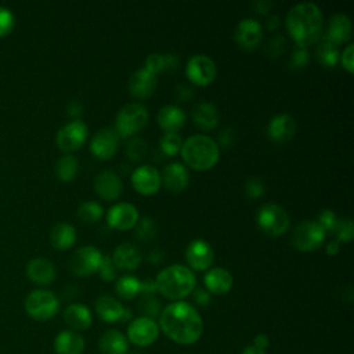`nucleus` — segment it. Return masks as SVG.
I'll return each mask as SVG.
<instances>
[{
  "label": "nucleus",
  "instance_id": "1",
  "mask_svg": "<svg viewBox=\"0 0 354 354\" xmlns=\"http://www.w3.org/2000/svg\"><path fill=\"white\" fill-rule=\"evenodd\" d=\"M159 330L171 342L183 346L196 343L203 332V321L198 310L187 301H173L159 314Z\"/></svg>",
  "mask_w": 354,
  "mask_h": 354
},
{
  "label": "nucleus",
  "instance_id": "2",
  "mask_svg": "<svg viewBox=\"0 0 354 354\" xmlns=\"http://www.w3.org/2000/svg\"><path fill=\"white\" fill-rule=\"evenodd\" d=\"M285 25L296 46L307 48L321 39L322 12L314 3H299L288 11Z\"/></svg>",
  "mask_w": 354,
  "mask_h": 354
},
{
  "label": "nucleus",
  "instance_id": "3",
  "mask_svg": "<svg viewBox=\"0 0 354 354\" xmlns=\"http://www.w3.org/2000/svg\"><path fill=\"white\" fill-rule=\"evenodd\" d=\"M196 278L192 270L183 264H171L160 270L155 278L156 290L169 300L180 301L195 289Z\"/></svg>",
  "mask_w": 354,
  "mask_h": 354
},
{
  "label": "nucleus",
  "instance_id": "4",
  "mask_svg": "<svg viewBox=\"0 0 354 354\" xmlns=\"http://www.w3.org/2000/svg\"><path fill=\"white\" fill-rule=\"evenodd\" d=\"M181 156L184 163L196 171H206L216 166L220 158L217 142L205 134H194L183 141Z\"/></svg>",
  "mask_w": 354,
  "mask_h": 354
},
{
  "label": "nucleus",
  "instance_id": "5",
  "mask_svg": "<svg viewBox=\"0 0 354 354\" xmlns=\"http://www.w3.org/2000/svg\"><path fill=\"white\" fill-rule=\"evenodd\" d=\"M149 112L148 108L138 102L126 104L119 109L115 119V131L119 137L127 138L138 133L148 123Z\"/></svg>",
  "mask_w": 354,
  "mask_h": 354
},
{
  "label": "nucleus",
  "instance_id": "6",
  "mask_svg": "<svg viewBox=\"0 0 354 354\" xmlns=\"http://www.w3.org/2000/svg\"><path fill=\"white\" fill-rule=\"evenodd\" d=\"M257 227L270 236H281L283 235L290 224V218L288 212L277 203H266L263 205L256 214Z\"/></svg>",
  "mask_w": 354,
  "mask_h": 354
},
{
  "label": "nucleus",
  "instance_id": "7",
  "mask_svg": "<svg viewBox=\"0 0 354 354\" xmlns=\"http://www.w3.org/2000/svg\"><path fill=\"white\" fill-rule=\"evenodd\" d=\"M325 236V231L315 220H303L295 227L290 235V243L296 250L313 252L321 248Z\"/></svg>",
  "mask_w": 354,
  "mask_h": 354
},
{
  "label": "nucleus",
  "instance_id": "8",
  "mask_svg": "<svg viewBox=\"0 0 354 354\" xmlns=\"http://www.w3.org/2000/svg\"><path fill=\"white\" fill-rule=\"evenodd\" d=\"M59 308L58 297L46 289L32 290L25 299L26 313L37 321H47L53 318Z\"/></svg>",
  "mask_w": 354,
  "mask_h": 354
},
{
  "label": "nucleus",
  "instance_id": "9",
  "mask_svg": "<svg viewBox=\"0 0 354 354\" xmlns=\"http://www.w3.org/2000/svg\"><path fill=\"white\" fill-rule=\"evenodd\" d=\"M102 257L104 254L95 246H80L72 253L69 259V268L77 277H90L98 272Z\"/></svg>",
  "mask_w": 354,
  "mask_h": 354
},
{
  "label": "nucleus",
  "instance_id": "10",
  "mask_svg": "<svg viewBox=\"0 0 354 354\" xmlns=\"http://www.w3.org/2000/svg\"><path fill=\"white\" fill-rule=\"evenodd\" d=\"M185 75L191 83L205 87L216 79L217 68L210 57L205 54H195L187 62Z\"/></svg>",
  "mask_w": 354,
  "mask_h": 354
},
{
  "label": "nucleus",
  "instance_id": "11",
  "mask_svg": "<svg viewBox=\"0 0 354 354\" xmlns=\"http://www.w3.org/2000/svg\"><path fill=\"white\" fill-rule=\"evenodd\" d=\"M88 129L87 124L80 120L75 119L66 124H64L55 137L57 147L64 152H72L79 149L87 140Z\"/></svg>",
  "mask_w": 354,
  "mask_h": 354
},
{
  "label": "nucleus",
  "instance_id": "12",
  "mask_svg": "<svg viewBox=\"0 0 354 354\" xmlns=\"http://www.w3.org/2000/svg\"><path fill=\"white\" fill-rule=\"evenodd\" d=\"M159 325L155 319L147 317L134 318L127 328V340L137 347H147L156 342Z\"/></svg>",
  "mask_w": 354,
  "mask_h": 354
},
{
  "label": "nucleus",
  "instance_id": "13",
  "mask_svg": "<svg viewBox=\"0 0 354 354\" xmlns=\"http://www.w3.org/2000/svg\"><path fill=\"white\" fill-rule=\"evenodd\" d=\"M140 218L138 210L134 205L129 202H119L109 207L106 213L108 225L118 231H129L136 227Z\"/></svg>",
  "mask_w": 354,
  "mask_h": 354
},
{
  "label": "nucleus",
  "instance_id": "14",
  "mask_svg": "<svg viewBox=\"0 0 354 354\" xmlns=\"http://www.w3.org/2000/svg\"><path fill=\"white\" fill-rule=\"evenodd\" d=\"M119 140L120 137L118 136L115 129L104 127L93 136L90 141V151L95 158L101 160H108L116 153L119 148Z\"/></svg>",
  "mask_w": 354,
  "mask_h": 354
},
{
  "label": "nucleus",
  "instance_id": "15",
  "mask_svg": "<svg viewBox=\"0 0 354 354\" xmlns=\"http://www.w3.org/2000/svg\"><path fill=\"white\" fill-rule=\"evenodd\" d=\"M234 39L238 47L245 51H252L261 43L263 28L256 19L245 18L236 25Z\"/></svg>",
  "mask_w": 354,
  "mask_h": 354
},
{
  "label": "nucleus",
  "instance_id": "16",
  "mask_svg": "<svg viewBox=\"0 0 354 354\" xmlns=\"http://www.w3.org/2000/svg\"><path fill=\"white\" fill-rule=\"evenodd\" d=\"M131 185L141 195H153L162 185L160 173L151 165L138 166L131 174Z\"/></svg>",
  "mask_w": 354,
  "mask_h": 354
},
{
  "label": "nucleus",
  "instance_id": "17",
  "mask_svg": "<svg viewBox=\"0 0 354 354\" xmlns=\"http://www.w3.org/2000/svg\"><path fill=\"white\" fill-rule=\"evenodd\" d=\"M185 259L192 270L205 271L213 263V248L205 239H194L185 249Z\"/></svg>",
  "mask_w": 354,
  "mask_h": 354
},
{
  "label": "nucleus",
  "instance_id": "18",
  "mask_svg": "<svg viewBox=\"0 0 354 354\" xmlns=\"http://www.w3.org/2000/svg\"><path fill=\"white\" fill-rule=\"evenodd\" d=\"M296 133V120L289 113L274 116L267 126V136L275 144H285L293 138Z\"/></svg>",
  "mask_w": 354,
  "mask_h": 354
},
{
  "label": "nucleus",
  "instance_id": "19",
  "mask_svg": "<svg viewBox=\"0 0 354 354\" xmlns=\"http://www.w3.org/2000/svg\"><path fill=\"white\" fill-rule=\"evenodd\" d=\"M94 189L104 201L113 202L119 199L123 192L122 178L112 170H104L95 176Z\"/></svg>",
  "mask_w": 354,
  "mask_h": 354
},
{
  "label": "nucleus",
  "instance_id": "20",
  "mask_svg": "<svg viewBox=\"0 0 354 354\" xmlns=\"http://www.w3.org/2000/svg\"><path fill=\"white\" fill-rule=\"evenodd\" d=\"M158 84L156 75L151 73L145 68H140L131 73L129 79V93L137 98L144 100L152 95Z\"/></svg>",
  "mask_w": 354,
  "mask_h": 354
},
{
  "label": "nucleus",
  "instance_id": "21",
  "mask_svg": "<svg viewBox=\"0 0 354 354\" xmlns=\"http://www.w3.org/2000/svg\"><path fill=\"white\" fill-rule=\"evenodd\" d=\"M160 180H162V184H165V187L169 191L181 192L183 189L187 188L189 183V173L183 163L173 162L163 169L160 174Z\"/></svg>",
  "mask_w": 354,
  "mask_h": 354
},
{
  "label": "nucleus",
  "instance_id": "22",
  "mask_svg": "<svg viewBox=\"0 0 354 354\" xmlns=\"http://www.w3.org/2000/svg\"><path fill=\"white\" fill-rule=\"evenodd\" d=\"M112 263L116 267V270H124V271H133L138 268L141 263V252L138 248L133 243L124 242L120 243L112 254Z\"/></svg>",
  "mask_w": 354,
  "mask_h": 354
},
{
  "label": "nucleus",
  "instance_id": "23",
  "mask_svg": "<svg viewBox=\"0 0 354 354\" xmlns=\"http://www.w3.org/2000/svg\"><path fill=\"white\" fill-rule=\"evenodd\" d=\"M353 33L351 19L344 14H335L329 18L326 33L324 35L328 40L335 43L336 46L346 43L350 40Z\"/></svg>",
  "mask_w": 354,
  "mask_h": 354
},
{
  "label": "nucleus",
  "instance_id": "24",
  "mask_svg": "<svg viewBox=\"0 0 354 354\" xmlns=\"http://www.w3.org/2000/svg\"><path fill=\"white\" fill-rule=\"evenodd\" d=\"M26 275L37 285H48L55 279L57 270L54 263L48 259L36 257L28 263Z\"/></svg>",
  "mask_w": 354,
  "mask_h": 354
},
{
  "label": "nucleus",
  "instance_id": "25",
  "mask_svg": "<svg viewBox=\"0 0 354 354\" xmlns=\"http://www.w3.org/2000/svg\"><path fill=\"white\" fill-rule=\"evenodd\" d=\"M203 282L209 293L225 295L231 290L234 285V278L228 270L223 267H214L205 274Z\"/></svg>",
  "mask_w": 354,
  "mask_h": 354
},
{
  "label": "nucleus",
  "instance_id": "26",
  "mask_svg": "<svg viewBox=\"0 0 354 354\" xmlns=\"http://www.w3.org/2000/svg\"><path fill=\"white\" fill-rule=\"evenodd\" d=\"M192 122L198 129H201L203 131L213 130L220 123L218 109L216 108L214 104L202 101V102L196 104L192 109Z\"/></svg>",
  "mask_w": 354,
  "mask_h": 354
},
{
  "label": "nucleus",
  "instance_id": "27",
  "mask_svg": "<svg viewBox=\"0 0 354 354\" xmlns=\"http://www.w3.org/2000/svg\"><path fill=\"white\" fill-rule=\"evenodd\" d=\"M64 321L72 328V330H86L93 324V315L84 304L73 303L64 310Z\"/></svg>",
  "mask_w": 354,
  "mask_h": 354
},
{
  "label": "nucleus",
  "instance_id": "28",
  "mask_svg": "<svg viewBox=\"0 0 354 354\" xmlns=\"http://www.w3.org/2000/svg\"><path fill=\"white\" fill-rule=\"evenodd\" d=\"M54 350L57 354H82L84 351V339L76 330H62L54 339Z\"/></svg>",
  "mask_w": 354,
  "mask_h": 354
},
{
  "label": "nucleus",
  "instance_id": "29",
  "mask_svg": "<svg viewBox=\"0 0 354 354\" xmlns=\"http://www.w3.org/2000/svg\"><path fill=\"white\" fill-rule=\"evenodd\" d=\"M98 348L101 354H127L129 340L120 330L108 329L100 337Z\"/></svg>",
  "mask_w": 354,
  "mask_h": 354
},
{
  "label": "nucleus",
  "instance_id": "30",
  "mask_svg": "<svg viewBox=\"0 0 354 354\" xmlns=\"http://www.w3.org/2000/svg\"><path fill=\"white\" fill-rule=\"evenodd\" d=\"M156 119L165 133H177L185 123V113L176 105H165L159 109Z\"/></svg>",
  "mask_w": 354,
  "mask_h": 354
},
{
  "label": "nucleus",
  "instance_id": "31",
  "mask_svg": "<svg viewBox=\"0 0 354 354\" xmlns=\"http://www.w3.org/2000/svg\"><path fill=\"white\" fill-rule=\"evenodd\" d=\"M95 313L105 322H118L122 319L124 307L111 295H102L95 300Z\"/></svg>",
  "mask_w": 354,
  "mask_h": 354
},
{
  "label": "nucleus",
  "instance_id": "32",
  "mask_svg": "<svg viewBox=\"0 0 354 354\" xmlns=\"http://www.w3.org/2000/svg\"><path fill=\"white\" fill-rule=\"evenodd\" d=\"M50 242L58 250H66L76 242V230L68 223H58L50 231Z\"/></svg>",
  "mask_w": 354,
  "mask_h": 354
},
{
  "label": "nucleus",
  "instance_id": "33",
  "mask_svg": "<svg viewBox=\"0 0 354 354\" xmlns=\"http://www.w3.org/2000/svg\"><path fill=\"white\" fill-rule=\"evenodd\" d=\"M317 61L325 66V68H333L336 66L337 61H339V46H336L335 43H332L330 40H328L325 36H322L318 41H317Z\"/></svg>",
  "mask_w": 354,
  "mask_h": 354
},
{
  "label": "nucleus",
  "instance_id": "34",
  "mask_svg": "<svg viewBox=\"0 0 354 354\" xmlns=\"http://www.w3.org/2000/svg\"><path fill=\"white\" fill-rule=\"evenodd\" d=\"M178 65V58L174 54H159L152 53L145 59V69L153 75H158L165 71L176 69Z\"/></svg>",
  "mask_w": 354,
  "mask_h": 354
},
{
  "label": "nucleus",
  "instance_id": "35",
  "mask_svg": "<svg viewBox=\"0 0 354 354\" xmlns=\"http://www.w3.org/2000/svg\"><path fill=\"white\" fill-rule=\"evenodd\" d=\"M115 290L123 300H131L141 293V281L134 275H123L116 281Z\"/></svg>",
  "mask_w": 354,
  "mask_h": 354
},
{
  "label": "nucleus",
  "instance_id": "36",
  "mask_svg": "<svg viewBox=\"0 0 354 354\" xmlns=\"http://www.w3.org/2000/svg\"><path fill=\"white\" fill-rule=\"evenodd\" d=\"M79 162L73 155H64L55 165V174L61 181H72L76 177Z\"/></svg>",
  "mask_w": 354,
  "mask_h": 354
},
{
  "label": "nucleus",
  "instance_id": "37",
  "mask_svg": "<svg viewBox=\"0 0 354 354\" xmlns=\"http://www.w3.org/2000/svg\"><path fill=\"white\" fill-rule=\"evenodd\" d=\"M102 213V206L95 201H86L77 207V217L84 224H95Z\"/></svg>",
  "mask_w": 354,
  "mask_h": 354
},
{
  "label": "nucleus",
  "instance_id": "38",
  "mask_svg": "<svg viewBox=\"0 0 354 354\" xmlns=\"http://www.w3.org/2000/svg\"><path fill=\"white\" fill-rule=\"evenodd\" d=\"M158 227L153 218L145 216L142 218H138L136 224V236L142 242H149L156 236Z\"/></svg>",
  "mask_w": 354,
  "mask_h": 354
},
{
  "label": "nucleus",
  "instance_id": "39",
  "mask_svg": "<svg viewBox=\"0 0 354 354\" xmlns=\"http://www.w3.org/2000/svg\"><path fill=\"white\" fill-rule=\"evenodd\" d=\"M160 151L166 156H174L181 151L183 138L178 133H165L160 138Z\"/></svg>",
  "mask_w": 354,
  "mask_h": 354
},
{
  "label": "nucleus",
  "instance_id": "40",
  "mask_svg": "<svg viewBox=\"0 0 354 354\" xmlns=\"http://www.w3.org/2000/svg\"><path fill=\"white\" fill-rule=\"evenodd\" d=\"M138 311L141 313V317L155 319L156 317H159V314L162 311L160 301L156 297H153L152 295H144L138 303Z\"/></svg>",
  "mask_w": 354,
  "mask_h": 354
},
{
  "label": "nucleus",
  "instance_id": "41",
  "mask_svg": "<svg viewBox=\"0 0 354 354\" xmlns=\"http://www.w3.org/2000/svg\"><path fill=\"white\" fill-rule=\"evenodd\" d=\"M333 234L336 236L335 241H337L339 243H348L353 239L354 235V228H353V221L350 217H344V218H337L336 227L333 230Z\"/></svg>",
  "mask_w": 354,
  "mask_h": 354
},
{
  "label": "nucleus",
  "instance_id": "42",
  "mask_svg": "<svg viewBox=\"0 0 354 354\" xmlns=\"http://www.w3.org/2000/svg\"><path fill=\"white\" fill-rule=\"evenodd\" d=\"M147 152H148V145L141 138H133L127 144V148H126V153H127L129 159L134 160V162H138L142 158H145Z\"/></svg>",
  "mask_w": 354,
  "mask_h": 354
},
{
  "label": "nucleus",
  "instance_id": "43",
  "mask_svg": "<svg viewBox=\"0 0 354 354\" xmlns=\"http://www.w3.org/2000/svg\"><path fill=\"white\" fill-rule=\"evenodd\" d=\"M315 221L321 225V228L325 231V234L326 232H333V230L336 227V223H337V216L330 209H324L322 212L318 213Z\"/></svg>",
  "mask_w": 354,
  "mask_h": 354
},
{
  "label": "nucleus",
  "instance_id": "44",
  "mask_svg": "<svg viewBox=\"0 0 354 354\" xmlns=\"http://www.w3.org/2000/svg\"><path fill=\"white\" fill-rule=\"evenodd\" d=\"M264 184L260 178L257 177H249L245 181V194L250 198V199H257L261 198L264 195Z\"/></svg>",
  "mask_w": 354,
  "mask_h": 354
},
{
  "label": "nucleus",
  "instance_id": "45",
  "mask_svg": "<svg viewBox=\"0 0 354 354\" xmlns=\"http://www.w3.org/2000/svg\"><path fill=\"white\" fill-rule=\"evenodd\" d=\"M116 267L113 266L112 263V259L109 256H104L102 257V261L100 264V268H98V274L101 277L102 281L105 282H111L116 278Z\"/></svg>",
  "mask_w": 354,
  "mask_h": 354
},
{
  "label": "nucleus",
  "instance_id": "46",
  "mask_svg": "<svg viewBox=\"0 0 354 354\" xmlns=\"http://www.w3.org/2000/svg\"><path fill=\"white\" fill-rule=\"evenodd\" d=\"M14 22L15 18L12 11L4 6H0V36L10 33L14 28Z\"/></svg>",
  "mask_w": 354,
  "mask_h": 354
},
{
  "label": "nucleus",
  "instance_id": "47",
  "mask_svg": "<svg viewBox=\"0 0 354 354\" xmlns=\"http://www.w3.org/2000/svg\"><path fill=\"white\" fill-rule=\"evenodd\" d=\"M290 68L303 69L308 64V51L304 47H296L290 55Z\"/></svg>",
  "mask_w": 354,
  "mask_h": 354
},
{
  "label": "nucleus",
  "instance_id": "48",
  "mask_svg": "<svg viewBox=\"0 0 354 354\" xmlns=\"http://www.w3.org/2000/svg\"><path fill=\"white\" fill-rule=\"evenodd\" d=\"M339 58H340V62H342L343 68H344L350 75H353V73H354V44L348 43V44L344 47L343 53L339 55Z\"/></svg>",
  "mask_w": 354,
  "mask_h": 354
},
{
  "label": "nucleus",
  "instance_id": "49",
  "mask_svg": "<svg viewBox=\"0 0 354 354\" xmlns=\"http://www.w3.org/2000/svg\"><path fill=\"white\" fill-rule=\"evenodd\" d=\"M283 44H285V40H283L282 36H275V37H272V39L268 41V46H267L270 55H272V57L281 55V53L283 51Z\"/></svg>",
  "mask_w": 354,
  "mask_h": 354
},
{
  "label": "nucleus",
  "instance_id": "50",
  "mask_svg": "<svg viewBox=\"0 0 354 354\" xmlns=\"http://www.w3.org/2000/svg\"><path fill=\"white\" fill-rule=\"evenodd\" d=\"M235 141V134H234V130L230 129V127H225L220 134H218V142L217 145L218 147H223V148H228L234 144Z\"/></svg>",
  "mask_w": 354,
  "mask_h": 354
},
{
  "label": "nucleus",
  "instance_id": "51",
  "mask_svg": "<svg viewBox=\"0 0 354 354\" xmlns=\"http://www.w3.org/2000/svg\"><path fill=\"white\" fill-rule=\"evenodd\" d=\"M194 301L201 306V307H206L210 304L212 299H210V293L206 289H194Z\"/></svg>",
  "mask_w": 354,
  "mask_h": 354
},
{
  "label": "nucleus",
  "instance_id": "52",
  "mask_svg": "<svg viewBox=\"0 0 354 354\" xmlns=\"http://www.w3.org/2000/svg\"><path fill=\"white\" fill-rule=\"evenodd\" d=\"M176 95L180 98V101H185L194 95V90L191 86L183 83L176 87Z\"/></svg>",
  "mask_w": 354,
  "mask_h": 354
},
{
  "label": "nucleus",
  "instance_id": "53",
  "mask_svg": "<svg viewBox=\"0 0 354 354\" xmlns=\"http://www.w3.org/2000/svg\"><path fill=\"white\" fill-rule=\"evenodd\" d=\"M270 344V339L266 333H259L256 335V337L253 339V346H256L257 348H261V350H266Z\"/></svg>",
  "mask_w": 354,
  "mask_h": 354
},
{
  "label": "nucleus",
  "instance_id": "54",
  "mask_svg": "<svg viewBox=\"0 0 354 354\" xmlns=\"http://www.w3.org/2000/svg\"><path fill=\"white\" fill-rule=\"evenodd\" d=\"M153 292H156L155 281H151V279L141 281V295H152Z\"/></svg>",
  "mask_w": 354,
  "mask_h": 354
},
{
  "label": "nucleus",
  "instance_id": "55",
  "mask_svg": "<svg viewBox=\"0 0 354 354\" xmlns=\"http://www.w3.org/2000/svg\"><path fill=\"white\" fill-rule=\"evenodd\" d=\"M253 7H254V10H256L259 14H266V12H268L270 8L272 7V3H271V1H264V0H261V1L253 3Z\"/></svg>",
  "mask_w": 354,
  "mask_h": 354
},
{
  "label": "nucleus",
  "instance_id": "56",
  "mask_svg": "<svg viewBox=\"0 0 354 354\" xmlns=\"http://www.w3.org/2000/svg\"><path fill=\"white\" fill-rule=\"evenodd\" d=\"M325 250H326V254L335 256V254H337L339 250H340V243H339L337 241H330V242L326 243Z\"/></svg>",
  "mask_w": 354,
  "mask_h": 354
},
{
  "label": "nucleus",
  "instance_id": "57",
  "mask_svg": "<svg viewBox=\"0 0 354 354\" xmlns=\"http://www.w3.org/2000/svg\"><path fill=\"white\" fill-rule=\"evenodd\" d=\"M68 109H69V115H72V116H77V115H80V113H82V104H80V102H77V101H72V102L69 104Z\"/></svg>",
  "mask_w": 354,
  "mask_h": 354
},
{
  "label": "nucleus",
  "instance_id": "58",
  "mask_svg": "<svg viewBox=\"0 0 354 354\" xmlns=\"http://www.w3.org/2000/svg\"><path fill=\"white\" fill-rule=\"evenodd\" d=\"M241 354H267V353H266V350H261V348H257V347L253 346V344H249V346H246V347L242 350Z\"/></svg>",
  "mask_w": 354,
  "mask_h": 354
},
{
  "label": "nucleus",
  "instance_id": "59",
  "mask_svg": "<svg viewBox=\"0 0 354 354\" xmlns=\"http://www.w3.org/2000/svg\"><path fill=\"white\" fill-rule=\"evenodd\" d=\"M267 26H268L270 30H274L275 28H278V26H279V18H278V17H271V18L268 19Z\"/></svg>",
  "mask_w": 354,
  "mask_h": 354
}]
</instances>
